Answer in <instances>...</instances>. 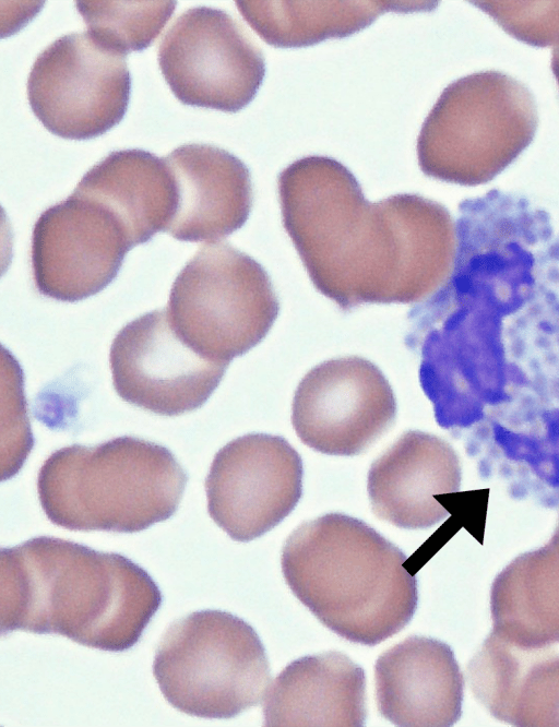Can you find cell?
Segmentation results:
<instances>
[{
    "mask_svg": "<svg viewBox=\"0 0 559 727\" xmlns=\"http://www.w3.org/2000/svg\"><path fill=\"white\" fill-rule=\"evenodd\" d=\"M278 195L310 279L342 310L420 302L452 273L456 235L438 202L403 193L370 203L343 164L316 155L280 174Z\"/></svg>",
    "mask_w": 559,
    "mask_h": 727,
    "instance_id": "6da1fadb",
    "label": "cell"
},
{
    "mask_svg": "<svg viewBox=\"0 0 559 727\" xmlns=\"http://www.w3.org/2000/svg\"><path fill=\"white\" fill-rule=\"evenodd\" d=\"M160 604L153 579L122 555L48 536L1 549L3 635L56 633L122 652L140 640Z\"/></svg>",
    "mask_w": 559,
    "mask_h": 727,
    "instance_id": "7a4b0ae2",
    "label": "cell"
},
{
    "mask_svg": "<svg viewBox=\"0 0 559 727\" xmlns=\"http://www.w3.org/2000/svg\"><path fill=\"white\" fill-rule=\"evenodd\" d=\"M407 556L361 520L332 512L300 524L282 550L297 599L328 629L374 646L403 630L418 604Z\"/></svg>",
    "mask_w": 559,
    "mask_h": 727,
    "instance_id": "3957f363",
    "label": "cell"
},
{
    "mask_svg": "<svg viewBox=\"0 0 559 727\" xmlns=\"http://www.w3.org/2000/svg\"><path fill=\"white\" fill-rule=\"evenodd\" d=\"M187 481V473L165 446L119 437L55 451L38 472L37 491L46 516L57 526L135 533L169 519Z\"/></svg>",
    "mask_w": 559,
    "mask_h": 727,
    "instance_id": "277c9868",
    "label": "cell"
},
{
    "mask_svg": "<svg viewBox=\"0 0 559 727\" xmlns=\"http://www.w3.org/2000/svg\"><path fill=\"white\" fill-rule=\"evenodd\" d=\"M513 307L484 286L437 293L412 308L405 344L420 354L419 382L443 429L466 428L503 389L502 317Z\"/></svg>",
    "mask_w": 559,
    "mask_h": 727,
    "instance_id": "5b68a950",
    "label": "cell"
},
{
    "mask_svg": "<svg viewBox=\"0 0 559 727\" xmlns=\"http://www.w3.org/2000/svg\"><path fill=\"white\" fill-rule=\"evenodd\" d=\"M538 123L530 90L499 71L449 84L425 119L417 155L421 171L461 186L492 180L533 141Z\"/></svg>",
    "mask_w": 559,
    "mask_h": 727,
    "instance_id": "8992f818",
    "label": "cell"
},
{
    "mask_svg": "<svg viewBox=\"0 0 559 727\" xmlns=\"http://www.w3.org/2000/svg\"><path fill=\"white\" fill-rule=\"evenodd\" d=\"M153 674L174 707L203 718H231L257 706L271 682L265 648L254 629L230 612L211 609L168 628Z\"/></svg>",
    "mask_w": 559,
    "mask_h": 727,
    "instance_id": "52a82bcc",
    "label": "cell"
},
{
    "mask_svg": "<svg viewBox=\"0 0 559 727\" xmlns=\"http://www.w3.org/2000/svg\"><path fill=\"white\" fill-rule=\"evenodd\" d=\"M166 309L191 348L229 365L266 336L280 303L260 263L214 241L200 247L178 274Z\"/></svg>",
    "mask_w": 559,
    "mask_h": 727,
    "instance_id": "ba28073f",
    "label": "cell"
},
{
    "mask_svg": "<svg viewBox=\"0 0 559 727\" xmlns=\"http://www.w3.org/2000/svg\"><path fill=\"white\" fill-rule=\"evenodd\" d=\"M131 79L126 56L88 32L64 35L36 58L29 106L51 133L70 140L104 134L123 118Z\"/></svg>",
    "mask_w": 559,
    "mask_h": 727,
    "instance_id": "9c48e42d",
    "label": "cell"
},
{
    "mask_svg": "<svg viewBox=\"0 0 559 727\" xmlns=\"http://www.w3.org/2000/svg\"><path fill=\"white\" fill-rule=\"evenodd\" d=\"M160 71L186 105L236 112L255 96L263 55L225 11L195 7L181 13L158 48Z\"/></svg>",
    "mask_w": 559,
    "mask_h": 727,
    "instance_id": "30bf717a",
    "label": "cell"
},
{
    "mask_svg": "<svg viewBox=\"0 0 559 727\" xmlns=\"http://www.w3.org/2000/svg\"><path fill=\"white\" fill-rule=\"evenodd\" d=\"M302 460L280 436L248 433L223 446L205 479L207 511L236 541L277 526L302 494Z\"/></svg>",
    "mask_w": 559,
    "mask_h": 727,
    "instance_id": "8fae6325",
    "label": "cell"
},
{
    "mask_svg": "<svg viewBox=\"0 0 559 727\" xmlns=\"http://www.w3.org/2000/svg\"><path fill=\"white\" fill-rule=\"evenodd\" d=\"M396 401L382 371L347 356L313 367L299 382L292 424L307 446L329 455L366 451L394 422Z\"/></svg>",
    "mask_w": 559,
    "mask_h": 727,
    "instance_id": "7c38bea8",
    "label": "cell"
},
{
    "mask_svg": "<svg viewBox=\"0 0 559 727\" xmlns=\"http://www.w3.org/2000/svg\"><path fill=\"white\" fill-rule=\"evenodd\" d=\"M109 362L123 401L164 416L201 407L228 367L191 348L174 329L166 308L122 327L112 341Z\"/></svg>",
    "mask_w": 559,
    "mask_h": 727,
    "instance_id": "4fadbf2b",
    "label": "cell"
},
{
    "mask_svg": "<svg viewBox=\"0 0 559 727\" xmlns=\"http://www.w3.org/2000/svg\"><path fill=\"white\" fill-rule=\"evenodd\" d=\"M132 248L120 222L98 202L72 193L36 221L32 267L38 291L78 301L103 290Z\"/></svg>",
    "mask_w": 559,
    "mask_h": 727,
    "instance_id": "5bb4252c",
    "label": "cell"
},
{
    "mask_svg": "<svg viewBox=\"0 0 559 727\" xmlns=\"http://www.w3.org/2000/svg\"><path fill=\"white\" fill-rule=\"evenodd\" d=\"M461 478L459 456L445 440L409 430L371 464L367 490L379 519L424 529L449 515L437 498L457 492Z\"/></svg>",
    "mask_w": 559,
    "mask_h": 727,
    "instance_id": "9a60e30c",
    "label": "cell"
},
{
    "mask_svg": "<svg viewBox=\"0 0 559 727\" xmlns=\"http://www.w3.org/2000/svg\"><path fill=\"white\" fill-rule=\"evenodd\" d=\"M376 700L383 718L401 727H449L462 715L464 679L444 642L411 635L374 664Z\"/></svg>",
    "mask_w": 559,
    "mask_h": 727,
    "instance_id": "2e32d148",
    "label": "cell"
},
{
    "mask_svg": "<svg viewBox=\"0 0 559 727\" xmlns=\"http://www.w3.org/2000/svg\"><path fill=\"white\" fill-rule=\"evenodd\" d=\"M174 175L178 205L167 229L182 241L214 242L239 229L252 205L247 166L229 152L190 143L164 157Z\"/></svg>",
    "mask_w": 559,
    "mask_h": 727,
    "instance_id": "e0dca14e",
    "label": "cell"
},
{
    "mask_svg": "<svg viewBox=\"0 0 559 727\" xmlns=\"http://www.w3.org/2000/svg\"><path fill=\"white\" fill-rule=\"evenodd\" d=\"M471 690L495 718L559 727V654L522 648L490 632L467 666Z\"/></svg>",
    "mask_w": 559,
    "mask_h": 727,
    "instance_id": "ac0fdd59",
    "label": "cell"
},
{
    "mask_svg": "<svg viewBox=\"0 0 559 727\" xmlns=\"http://www.w3.org/2000/svg\"><path fill=\"white\" fill-rule=\"evenodd\" d=\"M263 718L267 727H361L364 669L335 651L293 660L269 686Z\"/></svg>",
    "mask_w": 559,
    "mask_h": 727,
    "instance_id": "d6986e66",
    "label": "cell"
},
{
    "mask_svg": "<svg viewBox=\"0 0 559 727\" xmlns=\"http://www.w3.org/2000/svg\"><path fill=\"white\" fill-rule=\"evenodd\" d=\"M73 192L112 213L132 247L166 231L178 205L176 181L165 158L143 150L111 152L83 176Z\"/></svg>",
    "mask_w": 559,
    "mask_h": 727,
    "instance_id": "ffe728a7",
    "label": "cell"
},
{
    "mask_svg": "<svg viewBox=\"0 0 559 727\" xmlns=\"http://www.w3.org/2000/svg\"><path fill=\"white\" fill-rule=\"evenodd\" d=\"M492 633L522 648L559 643V525L543 547L514 558L490 591Z\"/></svg>",
    "mask_w": 559,
    "mask_h": 727,
    "instance_id": "44dd1931",
    "label": "cell"
},
{
    "mask_svg": "<svg viewBox=\"0 0 559 727\" xmlns=\"http://www.w3.org/2000/svg\"><path fill=\"white\" fill-rule=\"evenodd\" d=\"M424 1H237L236 5L267 44L297 48L343 38L369 26L379 15L429 10Z\"/></svg>",
    "mask_w": 559,
    "mask_h": 727,
    "instance_id": "7402d4cb",
    "label": "cell"
},
{
    "mask_svg": "<svg viewBox=\"0 0 559 727\" xmlns=\"http://www.w3.org/2000/svg\"><path fill=\"white\" fill-rule=\"evenodd\" d=\"M88 33L124 56L143 50L159 35L176 1H76Z\"/></svg>",
    "mask_w": 559,
    "mask_h": 727,
    "instance_id": "603a6c76",
    "label": "cell"
},
{
    "mask_svg": "<svg viewBox=\"0 0 559 727\" xmlns=\"http://www.w3.org/2000/svg\"><path fill=\"white\" fill-rule=\"evenodd\" d=\"M508 34L531 46H559V1H474Z\"/></svg>",
    "mask_w": 559,
    "mask_h": 727,
    "instance_id": "cb8c5ba5",
    "label": "cell"
},
{
    "mask_svg": "<svg viewBox=\"0 0 559 727\" xmlns=\"http://www.w3.org/2000/svg\"><path fill=\"white\" fill-rule=\"evenodd\" d=\"M551 70L559 86V46L555 47L552 51Z\"/></svg>",
    "mask_w": 559,
    "mask_h": 727,
    "instance_id": "d4e9b609",
    "label": "cell"
},
{
    "mask_svg": "<svg viewBox=\"0 0 559 727\" xmlns=\"http://www.w3.org/2000/svg\"><path fill=\"white\" fill-rule=\"evenodd\" d=\"M558 525H559V517H558Z\"/></svg>",
    "mask_w": 559,
    "mask_h": 727,
    "instance_id": "484cf974",
    "label": "cell"
}]
</instances>
